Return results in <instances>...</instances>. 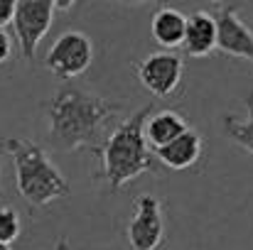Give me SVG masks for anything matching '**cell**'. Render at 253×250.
<instances>
[{"label":"cell","instance_id":"obj_1","mask_svg":"<svg viewBox=\"0 0 253 250\" xmlns=\"http://www.w3.org/2000/svg\"><path fill=\"white\" fill-rule=\"evenodd\" d=\"M42 108L49 120V143L59 152H98L101 133L116 115L123 113L121 103L88 93L74 83H62Z\"/></svg>","mask_w":253,"mask_h":250},{"label":"cell","instance_id":"obj_2","mask_svg":"<svg viewBox=\"0 0 253 250\" xmlns=\"http://www.w3.org/2000/svg\"><path fill=\"white\" fill-rule=\"evenodd\" d=\"M153 103L138 108L101 143L96 155L103 162V179L111 191H118L135 177L158 169V155L150 152L145 138V123L153 115Z\"/></svg>","mask_w":253,"mask_h":250},{"label":"cell","instance_id":"obj_3","mask_svg":"<svg viewBox=\"0 0 253 250\" xmlns=\"http://www.w3.org/2000/svg\"><path fill=\"white\" fill-rule=\"evenodd\" d=\"M0 147L12 157L15 184L20 196L30 206H47L57 199L69 196L72 186L67 177L49 160L47 150L27 138H7Z\"/></svg>","mask_w":253,"mask_h":250},{"label":"cell","instance_id":"obj_4","mask_svg":"<svg viewBox=\"0 0 253 250\" xmlns=\"http://www.w3.org/2000/svg\"><path fill=\"white\" fill-rule=\"evenodd\" d=\"M91 62H93V44H91L88 35L79 32V30H69V32L59 35L44 57L47 69L57 79H67V81L82 76L91 67Z\"/></svg>","mask_w":253,"mask_h":250},{"label":"cell","instance_id":"obj_5","mask_svg":"<svg viewBox=\"0 0 253 250\" xmlns=\"http://www.w3.org/2000/svg\"><path fill=\"white\" fill-rule=\"evenodd\" d=\"M54 2L52 0H17V10L12 17V30L20 44V52L27 62L35 59L42 37L49 32L54 20Z\"/></svg>","mask_w":253,"mask_h":250},{"label":"cell","instance_id":"obj_6","mask_svg":"<svg viewBox=\"0 0 253 250\" xmlns=\"http://www.w3.org/2000/svg\"><path fill=\"white\" fill-rule=\"evenodd\" d=\"M163 236H165L163 206L158 196L143 194L135 201V211L128 223V243L133 250H155L163 243Z\"/></svg>","mask_w":253,"mask_h":250},{"label":"cell","instance_id":"obj_7","mask_svg":"<svg viewBox=\"0 0 253 250\" xmlns=\"http://www.w3.org/2000/svg\"><path fill=\"white\" fill-rule=\"evenodd\" d=\"M182 74H184V62L172 52H155L145 57L138 67L140 83L158 98L174 93L182 81Z\"/></svg>","mask_w":253,"mask_h":250},{"label":"cell","instance_id":"obj_8","mask_svg":"<svg viewBox=\"0 0 253 250\" xmlns=\"http://www.w3.org/2000/svg\"><path fill=\"white\" fill-rule=\"evenodd\" d=\"M219 49L229 57L246 59L253 64V30L239 17L234 5H226L219 15Z\"/></svg>","mask_w":253,"mask_h":250},{"label":"cell","instance_id":"obj_9","mask_svg":"<svg viewBox=\"0 0 253 250\" xmlns=\"http://www.w3.org/2000/svg\"><path fill=\"white\" fill-rule=\"evenodd\" d=\"M214 49H219V20L207 10L192 12L187 17L182 52L192 59H202V57H209Z\"/></svg>","mask_w":253,"mask_h":250},{"label":"cell","instance_id":"obj_10","mask_svg":"<svg viewBox=\"0 0 253 250\" xmlns=\"http://www.w3.org/2000/svg\"><path fill=\"white\" fill-rule=\"evenodd\" d=\"M202 150H204L202 135L194 133V130H187V133H182L179 138H174L172 143L158 147L155 155H158V160L165 167H169V169H187V167H192L202 157Z\"/></svg>","mask_w":253,"mask_h":250},{"label":"cell","instance_id":"obj_11","mask_svg":"<svg viewBox=\"0 0 253 250\" xmlns=\"http://www.w3.org/2000/svg\"><path fill=\"white\" fill-rule=\"evenodd\" d=\"M150 32L160 47H168V49L182 47L184 32H187V15H182L174 7H160L155 10L150 20Z\"/></svg>","mask_w":253,"mask_h":250},{"label":"cell","instance_id":"obj_12","mask_svg":"<svg viewBox=\"0 0 253 250\" xmlns=\"http://www.w3.org/2000/svg\"><path fill=\"white\" fill-rule=\"evenodd\" d=\"M187 130H189L187 120L174 110H153V115L145 123V138H148V145L153 150L172 143L174 138H179Z\"/></svg>","mask_w":253,"mask_h":250},{"label":"cell","instance_id":"obj_13","mask_svg":"<svg viewBox=\"0 0 253 250\" xmlns=\"http://www.w3.org/2000/svg\"><path fill=\"white\" fill-rule=\"evenodd\" d=\"M221 128L229 140H234L239 147H244L246 152L253 155V91H249L246 96V118L241 120L239 115L226 113L221 120Z\"/></svg>","mask_w":253,"mask_h":250},{"label":"cell","instance_id":"obj_14","mask_svg":"<svg viewBox=\"0 0 253 250\" xmlns=\"http://www.w3.org/2000/svg\"><path fill=\"white\" fill-rule=\"evenodd\" d=\"M20 231H22L20 214L15 209H10V206H2L0 209V243H7L10 246L12 241H17Z\"/></svg>","mask_w":253,"mask_h":250},{"label":"cell","instance_id":"obj_15","mask_svg":"<svg viewBox=\"0 0 253 250\" xmlns=\"http://www.w3.org/2000/svg\"><path fill=\"white\" fill-rule=\"evenodd\" d=\"M15 10H17V0H0V27L12 25Z\"/></svg>","mask_w":253,"mask_h":250},{"label":"cell","instance_id":"obj_16","mask_svg":"<svg viewBox=\"0 0 253 250\" xmlns=\"http://www.w3.org/2000/svg\"><path fill=\"white\" fill-rule=\"evenodd\" d=\"M12 54V39L10 35L5 32V27H0V64H5Z\"/></svg>","mask_w":253,"mask_h":250},{"label":"cell","instance_id":"obj_17","mask_svg":"<svg viewBox=\"0 0 253 250\" xmlns=\"http://www.w3.org/2000/svg\"><path fill=\"white\" fill-rule=\"evenodd\" d=\"M52 2H54L57 10H72L77 5V0H52Z\"/></svg>","mask_w":253,"mask_h":250},{"label":"cell","instance_id":"obj_18","mask_svg":"<svg viewBox=\"0 0 253 250\" xmlns=\"http://www.w3.org/2000/svg\"><path fill=\"white\" fill-rule=\"evenodd\" d=\"M111 2H121V5H148V2H155V0H111Z\"/></svg>","mask_w":253,"mask_h":250},{"label":"cell","instance_id":"obj_19","mask_svg":"<svg viewBox=\"0 0 253 250\" xmlns=\"http://www.w3.org/2000/svg\"><path fill=\"white\" fill-rule=\"evenodd\" d=\"M54 250H72V246H69V241H67V238H59V241H57V246H54Z\"/></svg>","mask_w":253,"mask_h":250},{"label":"cell","instance_id":"obj_20","mask_svg":"<svg viewBox=\"0 0 253 250\" xmlns=\"http://www.w3.org/2000/svg\"><path fill=\"white\" fill-rule=\"evenodd\" d=\"M0 250H12V248H10L7 243H0Z\"/></svg>","mask_w":253,"mask_h":250},{"label":"cell","instance_id":"obj_21","mask_svg":"<svg viewBox=\"0 0 253 250\" xmlns=\"http://www.w3.org/2000/svg\"><path fill=\"white\" fill-rule=\"evenodd\" d=\"M211 2H224V0H211Z\"/></svg>","mask_w":253,"mask_h":250},{"label":"cell","instance_id":"obj_22","mask_svg":"<svg viewBox=\"0 0 253 250\" xmlns=\"http://www.w3.org/2000/svg\"><path fill=\"white\" fill-rule=\"evenodd\" d=\"M0 150H2V147H0Z\"/></svg>","mask_w":253,"mask_h":250}]
</instances>
